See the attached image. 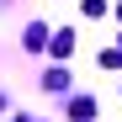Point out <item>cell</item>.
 <instances>
[{
  "label": "cell",
  "mask_w": 122,
  "mask_h": 122,
  "mask_svg": "<svg viewBox=\"0 0 122 122\" xmlns=\"http://www.w3.org/2000/svg\"><path fill=\"white\" fill-rule=\"evenodd\" d=\"M21 43H27V48H43V43H48V27H43V21H32V27H27V37H21Z\"/></svg>",
  "instance_id": "1"
},
{
  "label": "cell",
  "mask_w": 122,
  "mask_h": 122,
  "mask_svg": "<svg viewBox=\"0 0 122 122\" xmlns=\"http://www.w3.org/2000/svg\"><path fill=\"white\" fill-rule=\"evenodd\" d=\"M69 117H74V122H90V117H96V101H90V96H80V101H74V112H69Z\"/></svg>",
  "instance_id": "2"
},
{
  "label": "cell",
  "mask_w": 122,
  "mask_h": 122,
  "mask_svg": "<svg viewBox=\"0 0 122 122\" xmlns=\"http://www.w3.org/2000/svg\"><path fill=\"white\" fill-rule=\"evenodd\" d=\"M69 48H74V32H58V37H53V53H58V58H64Z\"/></svg>",
  "instance_id": "3"
},
{
  "label": "cell",
  "mask_w": 122,
  "mask_h": 122,
  "mask_svg": "<svg viewBox=\"0 0 122 122\" xmlns=\"http://www.w3.org/2000/svg\"><path fill=\"white\" fill-rule=\"evenodd\" d=\"M101 64H106V69H122V48H112V53H101Z\"/></svg>",
  "instance_id": "4"
},
{
  "label": "cell",
  "mask_w": 122,
  "mask_h": 122,
  "mask_svg": "<svg viewBox=\"0 0 122 122\" xmlns=\"http://www.w3.org/2000/svg\"><path fill=\"white\" fill-rule=\"evenodd\" d=\"M117 16H122V11H117Z\"/></svg>",
  "instance_id": "5"
}]
</instances>
